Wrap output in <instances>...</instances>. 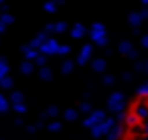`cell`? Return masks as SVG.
<instances>
[{
    "label": "cell",
    "instance_id": "1",
    "mask_svg": "<svg viewBox=\"0 0 148 140\" xmlns=\"http://www.w3.org/2000/svg\"><path fill=\"white\" fill-rule=\"evenodd\" d=\"M118 140H148V85L128 100L120 118Z\"/></svg>",
    "mask_w": 148,
    "mask_h": 140
}]
</instances>
